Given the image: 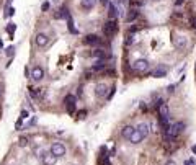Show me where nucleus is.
Wrapping results in <instances>:
<instances>
[{"instance_id":"nucleus-1","label":"nucleus","mask_w":196,"mask_h":165,"mask_svg":"<svg viewBox=\"0 0 196 165\" xmlns=\"http://www.w3.org/2000/svg\"><path fill=\"white\" fill-rule=\"evenodd\" d=\"M183 129H185V123H181V121L175 123V124H172L170 128L167 129V139H170V141L176 139L181 133H183Z\"/></svg>"},{"instance_id":"nucleus-2","label":"nucleus","mask_w":196,"mask_h":165,"mask_svg":"<svg viewBox=\"0 0 196 165\" xmlns=\"http://www.w3.org/2000/svg\"><path fill=\"white\" fill-rule=\"evenodd\" d=\"M172 43H173V46L176 49L183 51V49L188 48L190 41H188V38H186L185 35H172Z\"/></svg>"},{"instance_id":"nucleus-3","label":"nucleus","mask_w":196,"mask_h":165,"mask_svg":"<svg viewBox=\"0 0 196 165\" xmlns=\"http://www.w3.org/2000/svg\"><path fill=\"white\" fill-rule=\"evenodd\" d=\"M49 152L54 155L56 159H59V157H64L65 152H67V149H65V145L62 144V142H52Z\"/></svg>"},{"instance_id":"nucleus-4","label":"nucleus","mask_w":196,"mask_h":165,"mask_svg":"<svg viewBox=\"0 0 196 165\" xmlns=\"http://www.w3.org/2000/svg\"><path fill=\"white\" fill-rule=\"evenodd\" d=\"M116 31H118V23L114 21V20H108L103 25V35L106 36V38H111Z\"/></svg>"},{"instance_id":"nucleus-5","label":"nucleus","mask_w":196,"mask_h":165,"mask_svg":"<svg viewBox=\"0 0 196 165\" xmlns=\"http://www.w3.org/2000/svg\"><path fill=\"white\" fill-rule=\"evenodd\" d=\"M132 67H134V70H137V72H146V70H149L150 64L147 59H137Z\"/></svg>"},{"instance_id":"nucleus-6","label":"nucleus","mask_w":196,"mask_h":165,"mask_svg":"<svg viewBox=\"0 0 196 165\" xmlns=\"http://www.w3.org/2000/svg\"><path fill=\"white\" fill-rule=\"evenodd\" d=\"M35 43H36V46H39V48H46V46L49 44V36H47L46 33H38L36 38H35Z\"/></svg>"},{"instance_id":"nucleus-7","label":"nucleus","mask_w":196,"mask_h":165,"mask_svg":"<svg viewBox=\"0 0 196 165\" xmlns=\"http://www.w3.org/2000/svg\"><path fill=\"white\" fill-rule=\"evenodd\" d=\"M31 79L35 80V82H39V80L44 79V69L39 67V65H36V67H33L31 69Z\"/></svg>"},{"instance_id":"nucleus-8","label":"nucleus","mask_w":196,"mask_h":165,"mask_svg":"<svg viewBox=\"0 0 196 165\" xmlns=\"http://www.w3.org/2000/svg\"><path fill=\"white\" fill-rule=\"evenodd\" d=\"M136 131H137V133H139V134L142 136V139H144V138H147V136H149V133H150V123H147V121L141 123V124L136 128Z\"/></svg>"},{"instance_id":"nucleus-9","label":"nucleus","mask_w":196,"mask_h":165,"mask_svg":"<svg viewBox=\"0 0 196 165\" xmlns=\"http://www.w3.org/2000/svg\"><path fill=\"white\" fill-rule=\"evenodd\" d=\"M108 90L109 88L105 85L103 82H100V83H97V87H95V95H97L98 98H105L108 95Z\"/></svg>"},{"instance_id":"nucleus-10","label":"nucleus","mask_w":196,"mask_h":165,"mask_svg":"<svg viewBox=\"0 0 196 165\" xmlns=\"http://www.w3.org/2000/svg\"><path fill=\"white\" fill-rule=\"evenodd\" d=\"M64 103H65V106H67L69 115H74V111H75V97L74 95H67L64 98Z\"/></svg>"},{"instance_id":"nucleus-11","label":"nucleus","mask_w":196,"mask_h":165,"mask_svg":"<svg viewBox=\"0 0 196 165\" xmlns=\"http://www.w3.org/2000/svg\"><path fill=\"white\" fill-rule=\"evenodd\" d=\"M56 160H57V159H56L51 152H43V155H41L43 165H56Z\"/></svg>"},{"instance_id":"nucleus-12","label":"nucleus","mask_w":196,"mask_h":165,"mask_svg":"<svg viewBox=\"0 0 196 165\" xmlns=\"http://www.w3.org/2000/svg\"><path fill=\"white\" fill-rule=\"evenodd\" d=\"M83 43L88 44V46H98L100 43H102V39H100L97 35H87L83 38Z\"/></svg>"},{"instance_id":"nucleus-13","label":"nucleus","mask_w":196,"mask_h":165,"mask_svg":"<svg viewBox=\"0 0 196 165\" xmlns=\"http://www.w3.org/2000/svg\"><path fill=\"white\" fill-rule=\"evenodd\" d=\"M134 131H136L134 126H124V128L121 129V136H123L124 139H128V141H129V138L132 136V133H134Z\"/></svg>"},{"instance_id":"nucleus-14","label":"nucleus","mask_w":196,"mask_h":165,"mask_svg":"<svg viewBox=\"0 0 196 165\" xmlns=\"http://www.w3.org/2000/svg\"><path fill=\"white\" fill-rule=\"evenodd\" d=\"M157 110H159V116L160 118H168V105H167V103L165 101H162V105L159 106V108H157Z\"/></svg>"},{"instance_id":"nucleus-15","label":"nucleus","mask_w":196,"mask_h":165,"mask_svg":"<svg viewBox=\"0 0 196 165\" xmlns=\"http://www.w3.org/2000/svg\"><path fill=\"white\" fill-rule=\"evenodd\" d=\"M95 5H97V0H80V7L83 10H92Z\"/></svg>"},{"instance_id":"nucleus-16","label":"nucleus","mask_w":196,"mask_h":165,"mask_svg":"<svg viewBox=\"0 0 196 165\" xmlns=\"http://www.w3.org/2000/svg\"><path fill=\"white\" fill-rule=\"evenodd\" d=\"M54 16L57 18V20H61V18H67V20H69V18H70V15H69V10H67V7H61V10L57 12Z\"/></svg>"},{"instance_id":"nucleus-17","label":"nucleus","mask_w":196,"mask_h":165,"mask_svg":"<svg viewBox=\"0 0 196 165\" xmlns=\"http://www.w3.org/2000/svg\"><path fill=\"white\" fill-rule=\"evenodd\" d=\"M137 18H139V12L137 10H131L126 15V21L128 23H131V21H134V20H137Z\"/></svg>"},{"instance_id":"nucleus-18","label":"nucleus","mask_w":196,"mask_h":165,"mask_svg":"<svg viewBox=\"0 0 196 165\" xmlns=\"http://www.w3.org/2000/svg\"><path fill=\"white\" fill-rule=\"evenodd\" d=\"M105 69H106L105 61H98L95 65H92V72H100V70H105Z\"/></svg>"},{"instance_id":"nucleus-19","label":"nucleus","mask_w":196,"mask_h":165,"mask_svg":"<svg viewBox=\"0 0 196 165\" xmlns=\"http://www.w3.org/2000/svg\"><path fill=\"white\" fill-rule=\"evenodd\" d=\"M141 141H142V136L137 133V131H134V133H132V136L129 138V142H131V144H139Z\"/></svg>"},{"instance_id":"nucleus-20","label":"nucleus","mask_w":196,"mask_h":165,"mask_svg":"<svg viewBox=\"0 0 196 165\" xmlns=\"http://www.w3.org/2000/svg\"><path fill=\"white\" fill-rule=\"evenodd\" d=\"M92 56H93V57H98L100 61H103L105 57H106V53H105V51L103 49H97V51H93V53H92Z\"/></svg>"},{"instance_id":"nucleus-21","label":"nucleus","mask_w":196,"mask_h":165,"mask_svg":"<svg viewBox=\"0 0 196 165\" xmlns=\"http://www.w3.org/2000/svg\"><path fill=\"white\" fill-rule=\"evenodd\" d=\"M108 5H109V18L114 20V18L118 16V10H116V7H114L113 3H108Z\"/></svg>"},{"instance_id":"nucleus-22","label":"nucleus","mask_w":196,"mask_h":165,"mask_svg":"<svg viewBox=\"0 0 196 165\" xmlns=\"http://www.w3.org/2000/svg\"><path fill=\"white\" fill-rule=\"evenodd\" d=\"M142 5H144V0H131V7L134 8V10L141 8Z\"/></svg>"},{"instance_id":"nucleus-23","label":"nucleus","mask_w":196,"mask_h":165,"mask_svg":"<svg viewBox=\"0 0 196 165\" xmlns=\"http://www.w3.org/2000/svg\"><path fill=\"white\" fill-rule=\"evenodd\" d=\"M165 74H167V70H165L164 67H159V69L154 72V77H164Z\"/></svg>"},{"instance_id":"nucleus-24","label":"nucleus","mask_w":196,"mask_h":165,"mask_svg":"<svg viewBox=\"0 0 196 165\" xmlns=\"http://www.w3.org/2000/svg\"><path fill=\"white\" fill-rule=\"evenodd\" d=\"M18 145H20V147H26V145H28V138L21 136V138L18 139Z\"/></svg>"},{"instance_id":"nucleus-25","label":"nucleus","mask_w":196,"mask_h":165,"mask_svg":"<svg viewBox=\"0 0 196 165\" xmlns=\"http://www.w3.org/2000/svg\"><path fill=\"white\" fill-rule=\"evenodd\" d=\"M7 30H8V33H10V36L15 33V30H17V26H15V23H8V26H7Z\"/></svg>"},{"instance_id":"nucleus-26","label":"nucleus","mask_w":196,"mask_h":165,"mask_svg":"<svg viewBox=\"0 0 196 165\" xmlns=\"http://www.w3.org/2000/svg\"><path fill=\"white\" fill-rule=\"evenodd\" d=\"M5 54L8 56V57H12V56L15 54V48H13V46H10V48H7V49H5Z\"/></svg>"},{"instance_id":"nucleus-27","label":"nucleus","mask_w":196,"mask_h":165,"mask_svg":"<svg viewBox=\"0 0 196 165\" xmlns=\"http://www.w3.org/2000/svg\"><path fill=\"white\" fill-rule=\"evenodd\" d=\"M49 5H51L49 2H44V3L41 5V10H43V12H47V10H49Z\"/></svg>"},{"instance_id":"nucleus-28","label":"nucleus","mask_w":196,"mask_h":165,"mask_svg":"<svg viewBox=\"0 0 196 165\" xmlns=\"http://www.w3.org/2000/svg\"><path fill=\"white\" fill-rule=\"evenodd\" d=\"M28 116H30V113H28L26 110H23V111H21V116H20V119H26Z\"/></svg>"},{"instance_id":"nucleus-29","label":"nucleus","mask_w":196,"mask_h":165,"mask_svg":"<svg viewBox=\"0 0 196 165\" xmlns=\"http://www.w3.org/2000/svg\"><path fill=\"white\" fill-rule=\"evenodd\" d=\"M175 83H172V85H168V87H167V92H168V93H173L175 92Z\"/></svg>"},{"instance_id":"nucleus-30","label":"nucleus","mask_w":196,"mask_h":165,"mask_svg":"<svg viewBox=\"0 0 196 165\" xmlns=\"http://www.w3.org/2000/svg\"><path fill=\"white\" fill-rule=\"evenodd\" d=\"M114 90H116V87H111V88H109V92H108V95H106V98H111V97L114 95Z\"/></svg>"},{"instance_id":"nucleus-31","label":"nucleus","mask_w":196,"mask_h":165,"mask_svg":"<svg viewBox=\"0 0 196 165\" xmlns=\"http://www.w3.org/2000/svg\"><path fill=\"white\" fill-rule=\"evenodd\" d=\"M85 116H87V110H82V111H79V118H80V119H83Z\"/></svg>"},{"instance_id":"nucleus-32","label":"nucleus","mask_w":196,"mask_h":165,"mask_svg":"<svg viewBox=\"0 0 196 165\" xmlns=\"http://www.w3.org/2000/svg\"><path fill=\"white\" fill-rule=\"evenodd\" d=\"M185 2H186V0H175V7H180V5H183Z\"/></svg>"},{"instance_id":"nucleus-33","label":"nucleus","mask_w":196,"mask_h":165,"mask_svg":"<svg viewBox=\"0 0 196 165\" xmlns=\"http://www.w3.org/2000/svg\"><path fill=\"white\" fill-rule=\"evenodd\" d=\"M21 124H23V119H18V121H17V124H15V128H17V129H20V128H21Z\"/></svg>"},{"instance_id":"nucleus-34","label":"nucleus","mask_w":196,"mask_h":165,"mask_svg":"<svg viewBox=\"0 0 196 165\" xmlns=\"http://www.w3.org/2000/svg\"><path fill=\"white\" fill-rule=\"evenodd\" d=\"M141 110L142 111H147V105H146V103H141Z\"/></svg>"},{"instance_id":"nucleus-35","label":"nucleus","mask_w":196,"mask_h":165,"mask_svg":"<svg viewBox=\"0 0 196 165\" xmlns=\"http://www.w3.org/2000/svg\"><path fill=\"white\" fill-rule=\"evenodd\" d=\"M35 123H36V118H33V119H31L30 123H28V126H33V124H35Z\"/></svg>"},{"instance_id":"nucleus-36","label":"nucleus","mask_w":196,"mask_h":165,"mask_svg":"<svg viewBox=\"0 0 196 165\" xmlns=\"http://www.w3.org/2000/svg\"><path fill=\"white\" fill-rule=\"evenodd\" d=\"M191 26H193V28H194V30H196V18H194V20H193V21H191Z\"/></svg>"},{"instance_id":"nucleus-37","label":"nucleus","mask_w":196,"mask_h":165,"mask_svg":"<svg viewBox=\"0 0 196 165\" xmlns=\"http://www.w3.org/2000/svg\"><path fill=\"white\" fill-rule=\"evenodd\" d=\"M165 165H176V163H175V162H173V160H168V162H167V163H165Z\"/></svg>"},{"instance_id":"nucleus-38","label":"nucleus","mask_w":196,"mask_h":165,"mask_svg":"<svg viewBox=\"0 0 196 165\" xmlns=\"http://www.w3.org/2000/svg\"><path fill=\"white\" fill-rule=\"evenodd\" d=\"M3 97V88H2V85H0V98Z\"/></svg>"},{"instance_id":"nucleus-39","label":"nucleus","mask_w":196,"mask_h":165,"mask_svg":"<svg viewBox=\"0 0 196 165\" xmlns=\"http://www.w3.org/2000/svg\"><path fill=\"white\" fill-rule=\"evenodd\" d=\"M191 152H193V154H196V145H193V147H191Z\"/></svg>"},{"instance_id":"nucleus-40","label":"nucleus","mask_w":196,"mask_h":165,"mask_svg":"<svg viewBox=\"0 0 196 165\" xmlns=\"http://www.w3.org/2000/svg\"><path fill=\"white\" fill-rule=\"evenodd\" d=\"M102 3H103V5H106V3H108V0H102Z\"/></svg>"},{"instance_id":"nucleus-41","label":"nucleus","mask_w":196,"mask_h":165,"mask_svg":"<svg viewBox=\"0 0 196 165\" xmlns=\"http://www.w3.org/2000/svg\"><path fill=\"white\" fill-rule=\"evenodd\" d=\"M194 70H196V67H194Z\"/></svg>"}]
</instances>
